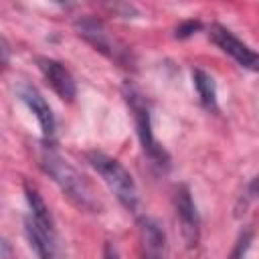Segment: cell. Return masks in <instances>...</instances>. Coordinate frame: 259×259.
I'll return each instance as SVG.
<instances>
[{
	"label": "cell",
	"instance_id": "cell-15",
	"mask_svg": "<svg viewBox=\"0 0 259 259\" xmlns=\"http://www.w3.org/2000/svg\"><path fill=\"white\" fill-rule=\"evenodd\" d=\"M259 194V176H255V180L249 184V188H247V198H253V196H257Z\"/></svg>",
	"mask_w": 259,
	"mask_h": 259
},
{
	"label": "cell",
	"instance_id": "cell-4",
	"mask_svg": "<svg viewBox=\"0 0 259 259\" xmlns=\"http://www.w3.org/2000/svg\"><path fill=\"white\" fill-rule=\"evenodd\" d=\"M75 28H77L79 36H83L95 51L105 55L109 61H113V63H117L119 67H125V69L134 67V57H132L130 49L117 36H113L101 20L81 18V20L75 22Z\"/></svg>",
	"mask_w": 259,
	"mask_h": 259
},
{
	"label": "cell",
	"instance_id": "cell-14",
	"mask_svg": "<svg viewBox=\"0 0 259 259\" xmlns=\"http://www.w3.org/2000/svg\"><path fill=\"white\" fill-rule=\"evenodd\" d=\"M103 259H121L119 257V249L113 241H107L105 243V249H103Z\"/></svg>",
	"mask_w": 259,
	"mask_h": 259
},
{
	"label": "cell",
	"instance_id": "cell-7",
	"mask_svg": "<svg viewBox=\"0 0 259 259\" xmlns=\"http://www.w3.org/2000/svg\"><path fill=\"white\" fill-rule=\"evenodd\" d=\"M36 65H38L42 77L47 79V83L53 87V91H55L63 101L71 103V101L77 97L75 79H73V75L69 73V69H67L63 63H59V61H55V59H51V57H38V59H36Z\"/></svg>",
	"mask_w": 259,
	"mask_h": 259
},
{
	"label": "cell",
	"instance_id": "cell-5",
	"mask_svg": "<svg viewBox=\"0 0 259 259\" xmlns=\"http://www.w3.org/2000/svg\"><path fill=\"white\" fill-rule=\"evenodd\" d=\"M208 38L223 53H227L237 65H241L243 69H249V71H257L259 73V53H255L249 45H245L243 40H239L229 28H225L221 24H210L208 26Z\"/></svg>",
	"mask_w": 259,
	"mask_h": 259
},
{
	"label": "cell",
	"instance_id": "cell-11",
	"mask_svg": "<svg viewBox=\"0 0 259 259\" xmlns=\"http://www.w3.org/2000/svg\"><path fill=\"white\" fill-rule=\"evenodd\" d=\"M24 192H26V200H28V206H30V219L34 223H38L40 227H45L47 231H55V223H53L51 210H49L47 202L42 200V196L38 194V190L26 182L24 184Z\"/></svg>",
	"mask_w": 259,
	"mask_h": 259
},
{
	"label": "cell",
	"instance_id": "cell-2",
	"mask_svg": "<svg viewBox=\"0 0 259 259\" xmlns=\"http://www.w3.org/2000/svg\"><path fill=\"white\" fill-rule=\"evenodd\" d=\"M121 95L125 99L127 109L132 111V117H134V123H136V134H138V140H140V146H142L144 154L152 160V164H156L162 170H168L170 168V156L158 144V140L154 138V132H152V115H150V107H148L146 97L130 81L123 83Z\"/></svg>",
	"mask_w": 259,
	"mask_h": 259
},
{
	"label": "cell",
	"instance_id": "cell-3",
	"mask_svg": "<svg viewBox=\"0 0 259 259\" xmlns=\"http://www.w3.org/2000/svg\"><path fill=\"white\" fill-rule=\"evenodd\" d=\"M87 162L103 178V182L115 194V198L127 210L136 212L138 204H140V194H138V186H136L132 174L125 170V166L121 162H117L115 158H111L103 152H97V150L87 152Z\"/></svg>",
	"mask_w": 259,
	"mask_h": 259
},
{
	"label": "cell",
	"instance_id": "cell-13",
	"mask_svg": "<svg viewBox=\"0 0 259 259\" xmlns=\"http://www.w3.org/2000/svg\"><path fill=\"white\" fill-rule=\"evenodd\" d=\"M200 22L198 20H186V22H182L178 28H176V38H186V36H190V34H194L196 30H200Z\"/></svg>",
	"mask_w": 259,
	"mask_h": 259
},
{
	"label": "cell",
	"instance_id": "cell-12",
	"mask_svg": "<svg viewBox=\"0 0 259 259\" xmlns=\"http://www.w3.org/2000/svg\"><path fill=\"white\" fill-rule=\"evenodd\" d=\"M251 241H253V231H251V229H245V231L237 237V241H235L231 253L227 255V259H245V255H247V251H249V247H251Z\"/></svg>",
	"mask_w": 259,
	"mask_h": 259
},
{
	"label": "cell",
	"instance_id": "cell-9",
	"mask_svg": "<svg viewBox=\"0 0 259 259\" xmlns=\"http://www.w3.org/2000/svg\"><path fill=\"white\" fill-rule=\"evenodd\" d=\"M140 241L144 259H166V235L154 219H140Z\"/></svg>",
	"mask_w": 259,
	"mask_h": 259
},
{
	"label": "cell",
	"instance_id": "cell-10",
	"mask_svg": "<svg viewBox=\"0 0 259 259\" xmlns=\"http://www.w3.org/2000/svg\"><path fill=\"white\" fill-rule=\"evenodd\" d=\"M192 83H194V89L198 93V99L202 103V107L206 111H212L217 113L219 111V103H217V87H214V79L200 71V69H194L192 71Z\"/></svg>",
	"mask_w": 259,
	"mask_h": 259
},
{
	"label": "cell",
	"instance_id": "cell-6",
	"mask_svg": "<svg viewBox=\"0 0 259 259\" xmlns=\"http://www.w3.org/2000/svg\"><path fill=\"white\" fill-rule=\"evenodd\" d=\"M174 208L176 219L180 223V233L186 243V247H196L200 239V217L196 210V204L192 200L190 188L186 184H178L174 190Z\"/></svg>",
	"mask_w": 259,
	"mask_h": 259
},
{
	"label": "cell",
	"instance_id": "cell-1",
	"mask_svg": "<svg viewBox=\"0 0 259 259\" xmlns=\"http://www.w3.org/2000/svg\"><path fill=\"white\" fill-rule=\"evenodd\" d=\"M36 160L40 170L53 178V182L63 190V194L79 208L85 212H99L101 202L93 190V186L87 182V178L75 168L71 166L57 150H53L51 146L42 144L36 152Z\"/></svg>",
	"mask_w": 259,
	"mask_h": 259
},
{
	"label": "cell",
	"instance_id": "cell-8",
	"mask_svg": "<svg viewBox=\"0 0 259 259\" xmlns=\"http://www.w3.org/2000/svg\"><path fill=\"white\" fill-rule=\"evenodd\" d=\"M18 97L26 103V107L34 113V117H36V121H38V125H40V130H42V136L45 138H53L55 136V115H53V111H51V107H49V103L45 101V97L40 95V91L36 89V87H32V85H28V83H22L20 87H18Z\"/></svg>",
	"mask_w": 259,
	"mask_h": 259
}]
</instances>
